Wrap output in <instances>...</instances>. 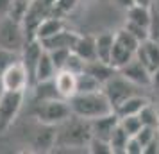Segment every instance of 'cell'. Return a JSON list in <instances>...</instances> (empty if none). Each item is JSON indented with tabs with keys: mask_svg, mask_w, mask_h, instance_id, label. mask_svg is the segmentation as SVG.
<instances>
[{
	"mask_svg": "<svg viewBox=\"0 0 159 154\" xmlns=\"http://www.w3.org/2000/svg\"><path fill=\"white\" fill-rule=\"evenodd\" d=\"M72 115L86 120H95V118L106 117L109 113H113V104L104 93V90L97 91H84V93H75L68 100Z\"/></svg>",
	"mask_w": 159,
	"mask_h": 154,
	"instance_id": "cell-1",
	"label": "cell"
},
{
	"mask_svg": "<svg viewBox=\"0 0 159 154\" xmlns=\"http://www.w3.org/2000/svg\"><path fill=\"white\" fill-rule=\"evenodd\" d=\"M56 129H57L56 147H88L93 138L91 122L75 115L66 118Z\"/></svg>",
	"mask_w": 159,
	"mask_h": 154,
	"instance_id": "cell-2",
	"label": "cell"
},
{
	"mask_svg": "<svg viewBox=\"0 0 159 154\" xmlns=\"http://www.w3.org/2000/svg\"><path fill=\"white\" fill-rule=\"evenodd\" d=\"M34 117L43 125H56L63 124L66 118L72 117L70 102L66 99H50V100H39L34 108Z\"/></svg>",
	"mask_w": 159,
	"mask_h": 154,
	"instance_id": "cell-3",
	"label": "cell"
},
{
	"mask_svg": "<svg viewBox=\"0 0 159 154\" xmlns=\"http://www.w3.org/2000/svg\"><path fill=\"white\" fill-rule=\"evenodd\" d=\"M27 43V32L23 30L22 22L13 16H0V47L9 50L22 52Z\"/></svg>",
	"mask_w": 159,
	"mask_h": 154,
	"instance_id": "cell-4",
	"label": "cell"
},
{
	"mask_svg": "<svg viewBox=\"0 0 159 154\" xmlns=\"http://www.w3.org/2000/svg\"><path fill=\"white\" fill-rule=\"evenodd\" d=\"M138 88H139V86L132 84V82H130L129 79H125L120 72H116L115 75L102 86L104 93L107 95V99L111 100V104H113V110H115L118 104H122L125 99H129V97L139 93Z\"/></svg>",
	"mask_w": 159,
	"mask_h": 154,
	"instance_id": "cell-5",
	"label": "cell"
},
{
	"mask_svg": "<svg viewBox=\"0 0 159 154\" xmlns=\"http://www.w3.org/2000/svg\"><path fill=\"white\" fill-rule=\"evenodd\" d=\"M0 81H2V88L6 91H23L25 93V90L32 84L30 75L25 65L22 63V59L13 63L7 70L0 73Z\"/></svg>",
	"mask_w": 159,
	"mask_h": 154,
	"instance_id": "cell-6",
	"label": "cell"
},
{
	"mask_svg": "<svg viewBox=\"0 0 159 154\" xmlns=\"http://www.w3.org/2000/svg\"><path fill=\"white\" fill-rule=\"evenodd\" d=\"M23 102V91H6L0 95V131L7 129L18 117Z\"/></svg>",
	"mask_w": 159,
	"mask_h": 154,
	"instance_id": "cell-7",
	"label": "cell"
},
{
	"mask_svg": "<svg viewBox=\"0 0 159 154\" xmlns=\"http://www.w3.org/2000/svg\"><path fill=\"white\" fill-rule=\"evenodd\" d=\"M118 72L122 73L125 79H129L132 84H136L139 88H147L152 86V73L147 70V66L139 61L138 58L130 59L125 66H122Z\"/></svg>",
	"mask_w": 159,
	"mask_h": 154,
	"instance_id": "cell-8",
	"label": "cell"
},
{
	"mask_svg": "<svg viewBox=\"0 0 159 154\" xmlns=\"http://www.w3.org/2000/svg\"><path fill=\"white\" fill-rule=\"evenodd\" d=\"M89 122H91L93 138H100V140L109 142V138L113 136L115 129L120 125V117L113 111V113H109V115H106V117L95 118V120H89Z\"/></svg>",
	"mask_w": 159,
	"mask_h": 154,
	"instance_id": "cell-9",
	"label": "cell"
},
{
	"mask_svg": "<svg viewBox=\"0 0 159 154\" xmlns=\"http://www.w3.org/2000/svg\"><path fill=\"white\" fill-rule=\"evenodd\" d=\"M136 58L147 66L148 72H154L159 68V45L156 41H152L150 38L148 40H143L139 47L136 50Z\"/></svg>",
	"mask_w": 159,
	"mask_h": 154,
	"instance_id": "cell-10",
	"label": "cell"
},
{
	"mask_svg": "<svg viewBox=\"0 0 159 154\" xmlns=\"http://www.w3.org/2000/svg\"><path fill=\"white\" fill-rule=\"evenodd\" d=\"M54 82H56V88H57L61 99L70 100V99L77 93V73L70 72V70H66V68L57 70L56 77H54Z\"/></svg>",
	"mask_w": 159,
	"mask_h": 154,
	"instance_id": "cell-11",
	"label": "cell"
},
{
	"mask_svg": "<svg viewBox=\"0 0 159 154\" xmlns=\"http://www.w3.org/2000/svg\"><path fill=\"white\" fill-rule=\"evenodd\" d=\"M148 104H150V100H148L147 97H143L141 93H136V95L125 99L122 104H118L115 108V113L120 118L130 117V115H139L141 110H143L145 106H148Z\"/></svg>",
	"mask_w": 159,
	"mask_h": 154,
	"instance_id": "cell-12",
	"label": "cell"
},
{
	"mask_svg": "<svg viewBox=\"0 0 159 154\" xmlns=\"http://www.w3.org/2000/svg\"><path fill=\"white\" fill-rule=\"evenodd\" d=\"M77 38H79V34H75L73 30L63 29L61 32H57V34H54V36L43 40L41 45H43L45 50H56V49H72L73 50V45L77 41Z\"/></svg>",
	"mask_w": 159,
	"mask_h": 154,
	"instance_id": "cell-13",
	"label": "cell"
},
{
	"mask_svg": "<svg viewBox=\"0 0 159 154\" xmlns=\"http://www.w3.org/2000/svg\"><path fill=\"white\" fill-rule=\"evenodd\" d=\"M84 72H88L89 75H93L95 79L104 86V84H106V82H107L109 79L118 72V70H116L111 63H106V61H100V59H91V61H88L86 63Z\"/></svg>",
	"mask_w": 159,
	"mask_h": 154,
	"instance_id": "cell-14",
	"label": "cell"
},
{
	"mask_svg": "<svg viewBox=\"0 0 159 154\" xmlns=\"http://www.w3.org/2000/svg\"><path fill=\"white\" fill-rule=\"evenodd\" d=\"M65 29V23L63 20H59V18H54V16H48V18H41L38 25L34 27V38L39 40V41H43L47 38L54 36V34H57L61 30Z\"/></svg>",
	"mask_w": 159,
	"mask_h": 154,
	"instance_id": "cell-15",
	"label": "cell"
},
{
	"mask_svg": "<svg viewBox=\"0 0 159 154\" xmlns=\"http://www.w3.org/2000/svg\"><path fill=\"white\" fill-rule=\"evenodd\" d=\"M57 73V68L52 61L50 54L47 50H43V54L39 56V61L36 65V70H34V77H32V84L34 82H39V81H50L56 77Z\"/></svg>",
	"mask_w": 159,
	"mask_h": 154,
	"instance_id": "cell-16",
	"label": "cell"
},
{
	"mask_svg": "<svg viewBox=\"0 0 159 154\" xmlns=\"http://www.w3.org/2000/svg\"><path fill=\"white\" fill-rule=\"evenodd\" d=\"M127 11V22L134 23V25H139V27H145L148 29L150 27V20H152V6H145V4H134L130 6Z\"/></svg>",
	"mask_w": 159,
	"mask_h": 154,
	"instance_id": "cell-17",
	"label": "cell"
},
{
	"mask_svg": "<svg viewBox=\"0 0 159 154\" xmlns=\"http://www.w3.org/2000/svg\"><path fill=\"white\" fill-rule=\"evenodd\" d=\"M97 41V59L111 63V54H113V45H115V32H102L95 36Z\"/></svg>",
	"mask_w": 159,
	"mask_h": 154,
	"instance_id": "cell-18",
	"label": "cell"
},
{
	"mask_svg": "<svg viewBox=\"0 0 159 154\" xmlns=\"http://www.w3.org/2000/svg\"><path fill=\"white\" fill-rule=\"evenodd\" d=\"M73 52L79 54L80 58L86 59V61L97 59V41H95V38L93 36H79L75 45H73Z\"/></svg>",
	"mask_w": 159,
	"mask_h": 154,
	"instance_id": "cell-19",
	"label": "cell"
},
{
	"mask_svg": "<svg viewBox=\"0 0 159 154\" xmlns=\"http://www.w3.org/2000/svg\"><path fill=\"white\" fill-rule=\"evenodd\" d=\"M136 58V52L123 47L122 43H118L115 40V45H113V54H111V65L115 66L116 70H120L122 66H125L130 59Z\"/></svg>",
	"mask_w": 159,
	"mask_h": 154,
	"instance_id": "cell-20",
	"label": "cell"
},
{
	"mask_svg": "<svg viewBox=\"0 0 159 154\" xmlns=\"http://www.w3.org/2000/svg\"><path fill=\"white\" fill-rule=\"evenodd\" d=\"M50 99H61L54 79L34 82V100L39 102V100H50Z\"/></svg>",
	"mask_w": 159,
	"mask_h": 154,
	"instance_id": "cell-21",
	"label": "cell"
},
{
	"mask_svg": "<svg viewBox=\"0 0 159 154\" xmlns=\"http://www.w3.org/2000/svg\"><path fill=\"white\" fill-rule=\"evenodd\" d=\"M129 133L123 129L122 125H118L113 133V136L109 138V145H111V151L113 152H125V147H127V142H129Z\"/></svg>",
	"mask_w": 159,
	"mask_h": 154,
	"instance_id": "cell-22",
	"label": "cell"
},
{
	"mask_svg": "<svg viewBox=\"0 0 159 154\" xmlns=\"http://www.w3.org/2000/svg\"><path fill=\"white\" fill-rule=\"evenodd\" d=\"M102 90V84L93 75H89L88 72H82L77 75V93H84V91H97Z\"/></svg>",
	"mask_w": 159,
	"mask_h": 154,
	"instance_id": "cell-23",
	"label": "cell"
},
{
	"mask_svg": "<svg viewBox=\"0 0 159 154\" xmlns=\"http://www.w3.org/2000/svg\"><path fill=\"white\" fill-rule=\"evenodd\" d=\"M120 125L129 133V136H136L138 133H139V129L143 127V122H141L139 115H130V117L120 118Z\"/></svg>",
	"mask_w": 159,
	"mask_h": 154,
	"instance_id": "cell-24",
	"label": "cell"
},
{
	"mask_svg": "<svg viewBox=\"0 0 159 154\" xmlns=\"http://www.w3.org/2000/svg\"><path fill=\"white\" fill-rule=\"evenodd\" d=\"M20 59H22V54H20V52L9 50V49L0 47V73L4 72V70H7L13 63L20 61Z\"/></svg>",
	"mask_w": 159,
	"mask_h": 154,
	"instance_id": "cell-25",
	"label": "cell"
},
{
	"mask_svg": "<svg viewBox=\"0 0 159 154\" xmlns=\"http://www.w3.org/2000/svg\"><path fill=\"white\" fill-rule=\"evenodd\" d=\"M50 54L52 61H54V65L57 70H63L66 66V61L70 58V54H72V49H56V50H47Z\"/></svg>",
	"mask_w": 159,
	"mask_h": 154,
	"instance_id": "cell-26",
	"label": "cell"
},
{
	"mask_svg": "<svg viewBox=\"0 0 159 154\" xmlns=\"http://www.w3.org/2000/svg\"><path fill=\"white\" fill-rule=\"evenodd\" d=\"M86 59H82L79 56V54H75V52L72 50V54H70V58H68V61H66V70H70V72H73V73H82L84 72V68H86Z\"/></svg>",
	"mask_w": 159,
	"mask_h": 154,
	"instance_id": "cell-27",
	"label": "cell"
},
{
	"mask_svg": "<svg viewBox=\"0 0 159 154\" xmlns=\"http://www.w3.org/2000/svg\"><path fill=\"white\" fill-rule=\"evenodd\" d=\"M139 117H141L143 125H152V127H157L159 125V115H157V111L152 108V104L145 106L141 110V113H139Z\"/></svg>",
	"mask_w": 159,
	"mask_h": 154,
	"instance_id": "cell-28",
	"label": "cell"
},
{
	"mask_svg": "<svg viewBox=\"0 0 159 154\" xmlns=\"http://www.w3.org/2000/svg\"><path fill=\"white\" fill-rule=\"evenodd\" d=\"M148 38L159 45V7L154 4L152 6V20L148 27Z\"/></svg>",
	"mask_w": 159,
	"mask_h": 154,
	"instance_id": "cell-29",
	"label": "cell"
},
{
	"mask_svg": "<svg viewBox=\"0 0 159 154\" xmlns=\"http://www.w3.org/2000/svg\"><path fill=\"white\" fill-rule=\"evenodd\" d=\"M145 151L143 143L136 138V136H130L129 142H127V147H125V152L127 154H141Z\"/></svg>",
	"mask_w": 159,
	"mask_h": 154,
	"instance_id": "cell-30",
	"label": "cell"
},
{
	"mask_svg": "<svg viewBox=\"0 0 159 154\" xmlns=\"http://www.w3.org/2000/svg\"><path fill=\"white\" fill-rule=\"evenodd\" d=\"M13 2L15 0H0V16H7L11 13Z\"/></svg>",
	"mask_w": 159,
	"mask_h": 154,
	"instance_id": "cell-31",
	"label": "cell"
},
{
	"mask_svg": "<svg viewBox=\"0 0 159 154\" xmlns=\"http://www.w3.org/2000/svg\"><path fill=\"white\" fill-rule=\"evenodd\" d=\"M115 2L120 6V7H123V9H129L130 6H134V4H136V0H115Z\"/></svg>",
	"mask_w": 159,
	"mask_h": 154,
	"instance_id": "cell-32",
	"label": "cell"
},
{
	"mask_svg": "<svg viewBox=\"0 0 159 154\" xmlns=\"http://www.w3.org/2000/svg\"><path fill=\"white\" fill-rule=\"evenodd\" d=\"M152 86H159V68L152 72Z\"/></svg>",
	"mask_w": 159,
	"mask_h": 154,
	"instance_id": "cell-33",
	"label": "cell"
},
{
	"mask_svg": "<svg viewBox=\"0 0 159 154\" xmlns=\"http://www.w3.org/2000/svg\"><path fill=\"white\" fill-rule=\"evenodd\" d=\"M138 4H145V6H154L156 0H136Z\"/></svg>",
	"mask_w": 159,
	"mask_h": 154,
	"instance_id": "cell-34",
	"label": "cell"
},
{
	"mask_svg": "<svg viewBox=\"0 0 159 154\" xmlns=\"http://www.w3.org/2000/svg\"><path fill=\"white\" fill-rule=\"evenodd\" d=\"M4 93V88H2V81H0V95Z\"/></svg>",
	"mask_w": 159,
	"mask_h": 154,
	"instance_id": "cell-35",
	"label": "cell"
},
{
	"mask_svg": "<svg viewBox=\"0 0 159 154\" xmlns=\"http://www.w3.org/2000/svg\"><path fill=\"white\" fill-rule=\"evenodd\" d=\"M156 6H157V7H159V2H156Z\"/></svg>",
	"mask_w": 159,
	"mask_h": 154,
	"instance_id": "cell-36",
	"label": "cell"
}]
</instances>
